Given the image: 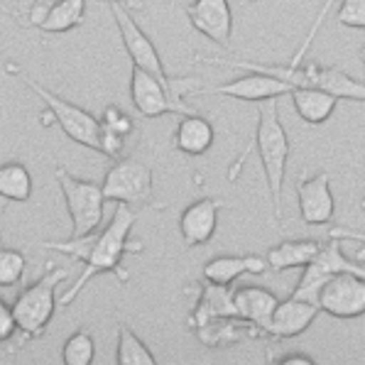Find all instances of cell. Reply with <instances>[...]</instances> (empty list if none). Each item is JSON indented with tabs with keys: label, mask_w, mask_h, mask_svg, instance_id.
<instances>
[{
	"label": "cell",
	"mask_w": 365,
	"mask_h": 365,
	"mask_svg": "<svg viewBox=\"0 0 365 365\" xmlns=\"http://www.w3.org/2000/svg\"><path fill=\"white\" fill-rule=\"evenodd\" d=\"M297 199H299V216L304 226H327L334 221L336 201L331 194L329 172H319L297 182Z\"/></svg>",
	"instance_id": "cell-13"
},
{
	"label": "cell",
	"mask_w": 365,
	"mask_h": 365,
	"mask_svg": "<svg viewBox=\"0 0 365 365\" xmlns=\"http://www.w3.org/2000/svg\"><path fill=\"white\" fill-rule=\"evenodd\" d=\"M10 71H13L15 76H20L35 96L42 98L44 108H47V113H42L44 125L57 123L61 128V133H64L69 140H74V143L83 145V148H88V150L101 153V120L98 118H93L88 110L78 108V106H74L71 101L57 96L54 91L44 88L42 83L32 81V78L27 74H22V71H15V69H10Z\"/></svg>",
	"instance_id": "cell-5"
},
{
	"label": "cell",
	"mask_w": 365,
	"mask_h": 365,
	"mask_svg": "<svg viewBox=\"0 0 365 365\" xmlns=\"http://www.w3.org/2000/svg\"><path fill=\"white\" fill-rule=\"evenodd\" d=\"M294 91L289 81L265 74V71H250V74L228 81L223 86H213V88H196L194 96H231L238 101H252V103H262V101H272V98H282L289 96Z\"/></svg>",
	"instance_id": "cell-12"
},
{
	"label": "cell",
	"mask_w": 365,
	"mask_h": 365,
	"mask_svg": "<svg viewBox=\"0 0 365 365\" xmlns=\"http://www.w3.org/2000/svg\"><path fill=\"white\" fill-rule=\"evenodd\" d=\"M248 3H257V0H248Z\"/></svg>",
	"instance_id": "cell-39"
},
{
	"label": "cell",
	"mask_w": 365,
	"mask_h": 365,
	"mask_svg": "<svg viewBox=\"0 0 365 365\" xmlns=\"http://www.w3.org/2000/svg\"><path fill=\"white\" fill-rule=\"evenodd\" d=\"M98 120H101V128H103V130H110V133L120 135V138H128V135L135 133V120L123 108H118L115 103L106 106Z\"/></svg>",
	"instance_id": "cell-29"
},
{
	"label": "cell",
	"mask_w": 365,
	"mask_h": 365,
	"mask_svg": "<svg viewBox=\"0 0 365 365\" xmlns=\"http://www.w3.org/2000/svg\"><path fill=\"white\" fill-rule=\"evenodd\" d=\"M96 356V344H93V336L88 331H74V334L66 339L64 348H61V361L66 365H88L93 363Z\"/></svg>",
	"instance_id": "cell-27"
},
{
	"label": "cell",
	"mask_w": 365,
	"mask_h": 365,
	"mask_svg": "<svg viewBox=\"0 0 365 365\" xmlns=\"http://www.w3.org/2000/svg\"><path fill=\"white\" fill-rule=\"evenodd\" d=\"M106 3H128V0H106Z\"/></svg>",
	"instance_id": "cell-37"
},
{
	"label": "cell",
	"mask_w": 365,
	"mask_h": 365,
	"mask_svg": "<svg viewBox=\"0 0 365 365\" xmlns=\"http://www.w3.org/2000/svg\"><path fill=\"white\" fill-rule=\"evenodd\" d=\"M329 238H339V240H358L363 245L361 250L356 252V260L365 262V231H351V228H331Z\"/></svg>",
	"instance_id": "cell-34"
},
{
	"label": "cell",
	"mask_w": 365,
	"mask_h": 365,
	"mask_svg": "<svg viewBox=\"0 0 365 365\" xmlns=\"http://www.w3.org/2000/svg\"><path fill=\"white\" fill-rule=\"evenodd\" d=\"M27 269V257L15 248H3L0 252V287L8 289L22 279Z\"/></svg>",
	"instance_id": "cell-28"
},
{
	"label": "cell",
	"mask_w": 365,
	"mask_h": 365,
	"mask_svg": "<svg viewBox=\"0 0 365 365\" xmlns=\"http://www.w3.org/2000/svg\"><path fill=\"white\" fill-rule=\"evenodd\" d=\"M66 279H69V269L66 267H49L35 284H30L13 302L15 319H18L25 339H37V336H42L47 331L59 304L57 287Z\"/></svg>",
	"instance_id": "cell-6"
},
{
	"label": "cell",
	"mask_w": 365,
	"mask_h": 365,
	"mask_svg": "<svg viewBox=\"0 0 365 365\" xmlns=\"http://www.w3.org/2000/svg\"><path fill=\"white\" fill-rule=\"evenodd\" d=\"M361 209H363V213H365V196H363V199H361Z\"/></svg>",
	"instance_id": "cell-38"
},
{
	"label": "cell",
	"mask_w": 365,
	"mask_h": 365,
	"mask_svg": "<svg viewBox=\"0 0 365 365\" xmlns=\"http://www.w3.org/2000/svg\"><path fill=\"white\" fill-rule=\"evenodd\" d=\"M223 204L216 199H196L179 216V233L187 248H199L206 245L216 235L218 228V213H221Z\"/></svg>",
	"instance_id": "cell-15"
},
{
	"label": "cell",
	"mask_w": 365,
	"mask_h": 365,
	"mask_svg": "<svg viewBox=\"0 0 365 365\" xmlns=\"http://www.w3.org/2000/svg\"><path fill=\"white\" fill-rule=\"evenodd\" d=\"M135 221H138V211L128 204H118L110 221L98 231L81 235V238H69L64 243H57V240L44 243L47 250L61 252V255L71 257V260L83 262V272L78 274V279L59 297L61 307H69L76 299L78 292L86 287L96 274L113 272L120 279V284H128L130 272L123 267V257L128 252L143 250V243H130V231Z\"/></svg>",
	"instance_id": "cell-1"
},
{
	"label": "cell",
	"mask_w": 365,
	"mask_h": 365,
	"mask_svg": "<svg viewBox=\"0 0 365 365\" xmlns=\"http://www.w3.org/2000/svg\"><path fill=\"white\" fill-rule=\"evenodd\" d=\"M216 130H213L211 120L199 113L179 115V125L172 135V145L177 153H184L189 157H201L211 150Z\"/></svg>",
	"instance_id": "cell-18"
},
{
	"label": "cell",
	"mask_w": 365,
	"mask_h": 365,
	"mask_svg": "<svg viewBox=\"0 0 365 365\" xmlns=\"http://www.w3.org/2000/svg\"><path fill=\"white\" fill-rule=\"evenodd\" d=\"M201 86L196 76H170L162 81L160 76L133 66L130 71V101L140 115L160 118V115H187L196 113L194 106L187 103V96H194Z\"/></svg>",
	"instance_id": "cell-4"
},
{
	"label": "cell",
	"mask_w": 365,
	"mask_h": 365,
	"mask_svg": "<svg viewBox=\"0 0 365 365\" xmlns=\"http://www.w3.org/2000/svg\"><path fill=\"white\" fill-rule=\"evenodd\" d=\"M336 22L351 30H365V0H341Z\"/></svg>",
	"instance_id": "cell-31"
},
{
	"label": "cell",
	"mask_w": 365,
	"mask_h": 365,
	"mask_svg": "<svg viewBox=\"0 0 365 365\" xmlns=\"http://www.w3.org/2000/svg\"><path fill=\"white\" fill-rule=\"evenodd\" d=\"M115 363L118 365H155V356L145 341H140V336L128 327L120 324L118 327V348H115Z\"/></svg>",
	"instance_id": "cell-25"
},
{
	"label": "cell",
	"mask_w": 365,
	"mask_h": 365,
	"mask_svg": "<svg viewBox=\"0 0 365 365\" xmlns=\"http://www.w3.org/2000/svg\"><path fill=\"white\" fill-rule=\"evenodd\" d=\"M292 96V106H294V113L302 118L309 125H322L334 115L339 98L334 93L324 91V88H312V86H297Z\"/></svg>",
	"instance_id": "cell-21"
},
{
	"label": "cell",
	"mask_w": 365,
	"mask_h": 365,
	"mask_svg": "<svg viewBox=\"0 0 365 365\" xmlns=\"http://www.w3.org/2000/svg\"><path fill=\"white\" fill-rule=\"evenodd\" d=\"M339 272H358L365 277V267L361 262L348 260L344 255V250H341V240L331 238L327 243H322V250L317 252V257L304 267V274H302V279L297 282L292 297L319 304V292L327 284V279H331Z\"/></svg>",
	"instance_id": "cell-9"
},
{
	"label": "cell",
	"mask_w": 365,
	"mask_h": 365,
	"mask_svg": "<svg viewBox=\"0 0 365 365\" xmlns=\"http://www.w3.org/2000/svg\"><path fill=\"white\" fill-rule=\"evenodd\" d=\"M233 284H213L204 279L194 312L189 314V329L196 331L199 327L221 317H238L233 304Z\"/></svg>",
	"instance_id": "cell-17"
},
{
	"label": "cell",
	"mask_w": 365,
	"mask_h": 365,
	"mask_svg": "<svg viewBox=\"0 0 365 365\" xmlns=\"http://www.w3.org/2000/svg\"><path fill=\"white\" fill-rule=\"evenodd\" d=\"M86 18V0H61L47 13V18L39 22L42 32H69L78 27Z\"/></svg>",
	"instance_id": "cell-24"
},
{
	"label": "cell",
	"mask_w": 365,
	"mask_h": 365,
	"mask_svg": "<svg viewBox=\"0 0 365 365\" xmlns=\"http://www.w3.org/2000/svg\"><path fill=\"white\" fill-rule=\"evenodd\" d=\"M274 363H282V365H312L314 361L307 356V353H284V356H279Z\"/></svg>",
	"instance_id": "cell-35"
},
{
	"label": "cell",
	"mask_w": 365,
	"mask_h": 365,
	"mask_svg": "<svg viewBox=\"0 0 365 365\" xmlns=\"http://www.w3.org/2000/svg\"><path fill=\"white\" fill-rule=\"evenodd\" d=\"M319 312H322V307L314 304V302L289 297V299L279 302L277 309H274L272 319H269L265 329V336H272V339H294V336L304 334L312 327V322L319 317Z\"/></svg>",
	"instance_id": "cell-16"
},
{
	"label": "cell",
	"mask_w": 365,
	"mask_h": 365,
	"mask_svg": "<svg viewBox=\"0 0 365 365\" xmlns=\"http://www.w3.org/2000/svg\"><path fill=\"white\" fill-rule=\"evenodd\" d=\"M358 57H361V61H363V66H365V44H363V49L358 52Z\"/></svg>",
	"instance_id": "cell-36"
},
{
	"label": "cell",
	"mask_w": 365,
	"mask_h": 365,
	"mask_svg": "<svg viewBox=\"0 0 365 365\" xmlns=\"http://www.w3.org/2000/svg\"><path fill=\"white\" fill-rule=\"evenodd\" d=\"M196 336H199L201 344L209 348H226L243 341L245 336H262V334L250 322H245L240 317H221L196 329Z\"/></svg>",
	"instance_id": "cell-22"
},
{
	"label": "cell",
	"mask_w": 365,
	"mask_h": 365,
	"mask_svg": "<svg viewBox=\"0 0 365 365\" xmlns=\"http://www.w3.org/2000/svg\"><path fill=\"white\" fill-rule=\"evenodd\" d=\"M187 18L199 35L218 47H228L233 35V10L228 0H194L187 8Z\"/></svg>",
	"instance_id": "cell-14"
},
{
	"label": "cell",
	"mask_w": 365,
	"mask_h": 365,
	"mask_svg": "<svg viewBox=\"0 0 365 365\" xmlns=\"http://www.w3.org/2000/svg\"><path fill=\"white\" fill-rule=\"evenodd\" d=\"M57 3H61V0H32L30 10H27V22H30V25H35V27H39V22L47 18V13Z\"/></svg>",
	"instance_id": "cell-33"
},
{
	"label": "cell",
	"mask_w": 365,
	"mask_h": 365,
	"mask_svg": "<svg viewBox=\"0 0 365 365\" xmlns=\"http://www.w3.org/2000/svg\"><path fill=\"white\" fill-rule=\"evenodd\" d=\"M255 148L260 155V165L267 179L269 204H272V216L282 221V184L284 172H287L289 160V138L279 120L277 98L262 101L257 108V130H255Z\"/></svg>",
	"instance_id": "cell-3"
},
{
	"label": "cell",
	"mask_w": 365,
	"mask_h": 365,
	"mask_svg": "<svg viewBox=\"0 0 365 365\" xmlns=\"http://www.w3.org/2000/svg\"><path fill=\"white\" fill-rule=\"evenodd\" d=\"M319 307L334 319H358L365 314V277L358 272H339L319 292Z\"/></svg>",
	"instance_id": "cell-10"
},
{
	"label": "cell",
	"mask_w": 365,
	"mask_h": 365,
	"mask_svg": "<svg viewBox=\"0 0 365 365\" xmlns=\"http://www.w3.org/2000/svg\"><path fill=\"white\" fill-rule=\"evenodd\" d=\"M103 194L106 201L115 204H128L133 209L153 204L155 179L153 170L133 157H120L113 160L110 170L103 177Z\"/></svg>",
	"instance_id": "cell-8"
},
{
	"label": "cell",
	"mask_w": 365,
	"mask_h": 365,
	"mask_svg": "<svg viewBox=\"0 0 365 365\" xmlns=\"http://www.w3.org/2000/svg\"><path fill=\"white\" fill-rule=\"evenodd\" d=\"M322 250V243L312 238L304 240H284V243L274 245L267 250V262L272 272H287V269L307 267L309 262L317 257V252Z\"/></svg>",
	"instance_id": "cell-23"
},
{
	"label": "cell",
	"mask_w": 365,
	"mask_h": 365,
	"mask_svg": "<svg viewBox=\"0 0 365 365\" xmlns=\"http://www.w3.org/2000/svg\"><path fill=\"white\" fill-rule=\"evenodd\" d=\"M233 304H235V314L245 322H250L252 327L265 336V329L272 319L274 309H277L279 299L277 294H272L265 287H240L233 292Z\"/></svg>",
	"instance_id": "cell-20"
},
{
	"label": "cell",
	"mask_w": 365,
	"mask_h": 365,
	"mask_svg": "<svg viewBox=\"0 0 365 365\" xmlns=\"http://www.w3.org/2000/svg\"><path fill=\"white\" fill-rule=\"evenodd\" d=\"M269 269L267 257L260 255H218L204 265V279L213 284H233L243 274H262Z\"/></svg>",
	"instance_id": "cell-19"
},
{
	"label": "cell",
	"mask_w": 365,
	"mask_h": 365,
	"mask_svg": "<svg viewBox=\"0 0 365 365\" xmlns=\"http://www.w3.org/2000/svg\"><path fill=\"white\" fill-rule=\"evenodd\" d=\"M199 61L206 64H221V66H235V69L245 71H265L282 81H289L292 86H312L324 88V91L334 93L336 98L344 101H361L365 103V81H358L346 71L336 69V66H277V64H260V61H245V59H221V57H199Z\"/></svg>",
	"instance_id": "cell-2"
},
{
	"label": "cell",
	"mask_w": 365,
	"mask_h": 365,
	"mask_svg": "<svg viewBox=\"0 0 365 365\" xmlns=\"http://www.w3.org/2000/svg\"><path fill=\"white\" fill-rule=\"evenodd\" d=\"M110 15H113L118 32L123 37V44H125V52L130 57L133 66H140V69L150 71V74L160 76L162 81H167L170 74L162 66V59L157 54V47L153 44V39L143 32V27L135 22V18L123 8V3H110Z\"/></svg>",
	"instance_id": "cell-11"
},
{
	"label": "cell",
	"mask_w": 365,
	"mask_h": 365,
	"mask_svg": "<svg viewBox=\"0 0 365 365\" xmlns=\"http://www.w3.org/2000/svg\"><path fill=\"white\" fill-rule=\"evenodd\" d=\"M18 329H20V324H18V319H15L13 307H8L3 302V304H0V341H3V344L10 341Z\"/></svg>",
	"instance_id": "cell-32"
},
{
	"label": "cell",
	"mask_w": 365,
	"mask_h": 365,
	"mask_svg": "<svg viewBox=\"0 0 365 365\" xmlns=\"http://www.w3.org/2000/svg\"><path fill=\"white\" fill-rule=\"evenodd\" d=\"M334 3H336V0H324L322 10H319V13H317V18H314L312 27H309V32H307L304 42H302L299 47H297V52L292 54V61H289L292 66H299V64H302V59L307 57V52H309V49H312L314 39H317V35H319V27H322V25H324V20L329 18V13H331V8H334Z\"/></svg>",
	"instance_id": "cell-30"
},
{
	"label": "cell",
	"mask_w": 365,
	"mask_h": 365,
	"mask_svg": "<svg viewBox=\"0 0 365 365\" xmlns=\"http://www.w3.org/2000/svg\"><path fill=\"white\" fill-rule=\"evenodd\" d=\"M0 196L8 201H27L32 196V174L20 162L0 167Z\"/></svg>",
	"instance_id": "cell-26"
},
{
	"label": "cell",
	"mask_w": 365,
	"mask_h": 365,
	"mask_svg": "<svg viewBox=\"0 0 365 365\" xmlns=\"http://www.w3.org/2000/svg\"><path fill=\"white\" fill-rule=\"evenodd\" d=\"M54 177H57V184L61 194H64L66 211L71 216V238H81V235L98 231L101 223H103L106 206L103 184L78 179L64 167H57Z\"/></svg>",
	"instance_id": "cell-7"
}]
</instances>
